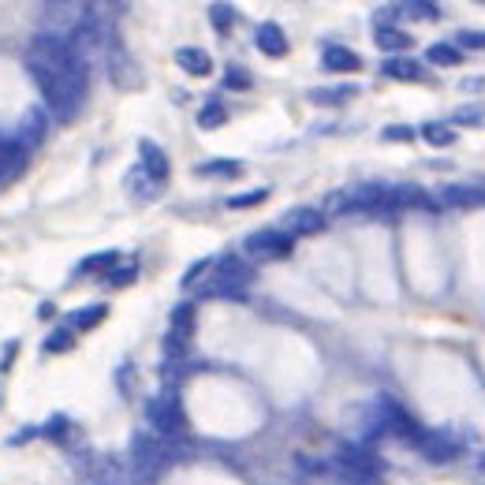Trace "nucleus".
<instances>
[{
  "instance_id": "f257e3e1",
  "label": "nucleus",
  "mask_w": 485,
  "mask_h": 485,
  "mask_svg": "<svg viewBox=\"0 0 485 485\" xmlns=\"http://www.w3.org/2000/svg\"><path fill=\"white\" fill-rule=\"evenodd\" d=\"M30 60H37V64H46L49 71H57L60 78H67V83H75L78 90H90V64H87V57L78 53L67 37H60V34H34V42H30V53H26Z\"/></svg>"
},
{
  "instance_id": "f03ea898",
  "label": "nucleus",
  "mask_w": 485,
  "mask_h": 485,
  "mask_svg": "<svg viewBox=\"0 0 485 485\" xmlns=\"http://www.w3.org/2000/svg\"><path fill=\"white\" fill-rule=\"evenodd\" d=\"M26 75L37 87V94H42V108L53 119H60V124H71V119L78 116V108H83L87 94H90V90H78L75 83H67V78H60L57 71H49L46 64H37L30 57H26Z\"/></svg>"
},
{
  "instance_id": "7ed1b4c3",
  "label": "nucleus",
  "mask_w": 485,
  "mask_h": 485,
  "mask_svg": "<svg viewBox=\"0 0 485 485\" xmlns=\"http://www.w3.org/2000/svg\"><path fill=\"white\" fill-rule=\"evenodd\" d=\"M254 280V269L251 262H242L239 254H221L213 262V276L206 280V288H201V295L206 299H242Z\"/></svg>"
},
{
  "instance_id": "20e7f679",
  "label": "nucleus",
  "mask_w": 485,
  "mask_h": 485,
  "mask_svg": "<svg viewBox=\"0 0 485 485\" xmlns=\"http://www.w3.org/2000/svg\"><path fill=\"white\" fill-rule=\"evenodd\" d=\"M172 459H176V449L169 440H160L157 433L142 429V433L131 437V474H135V481H142V485L153 481Z\"/></svg>"
},
{
  "instance_id": "39448f33",
  "label": "nucleus",
  "mask_w": 485,
  "mask_h": 485,
  "mask_svg": "<svg viewBox=\"0 0 485 485\" xmlns=\"http://www.w3.org/2000/svg\"><path fill=\"white\" fill-rule=\"evenodd\" d=\"M146 422H150V433H157L160 440L176 444L187 429V418H183V403L176 396V388H165L146 399Z\"/></svg>"
},
{
  "instance_id": "423d86ee",
  "label": "nucleus",
  "mask_w": 485,
  "mask_h": 485,
  "mask_svg": "<svg viewBox=\"0 0 485 485\" xmlns=\"http://www.w3.org/2000/svg\"><path fill=\"white\" fill-rule=\"evenodd\" d=\"M242 251L251 258H288L295 251V239L280 228H262V232H251L242 239Z\"/></svg>"
},
{
  "instance_id": "0eeeda50",
  "label": "nucleus",
  "mask_w": 485,
  "mask_h": 485,
  "mask_svg": "<svg viewBox=\"0 0 485 485\" xmlns=\"http://www.w3.org/2000/svg\"><path fill=\"white\" fill-rule=\"evenodd\" d=\"M194 336V303H180L169 317V333H165V358H183L187 344Z\"/></svg>"
},
{
  "instance_id": "6e6552de",
  "label": "nucleus",
  "mask_w": 485,
  "mask_h": 485,
  "mask_svg": "<svg viewBox=\"0 0 485 485\" xmlns=\"http://www.w3.org/2000/svg\"><path fill=\"white\" fill-rule=\"evenodd\" d=\"M26 160H30V150L19 142V135L15 131H0V187L12 183L15 176H23Z\"/></svg>"
},
{
  "instance_id": "1a4fd4ad",
  "label": "nucleus",
  "mask_w": 485,
  "mask_h": 485,
  "mask_svg": "<svg viewBox=\"0 0 485 485\" xmlns=\"http://www.w3.org/2000/svg\"><path fill=\"white\" fill-rule=\"evenodd\" d=\"M340 463H344L347 478H358V481H377V474H381V459L366 449V444H344Z\"/></svg>"
},
{
  "instance_id": "9d476101",
  "label": "nucleus",
  "mask_w": 485,
  "mask_h": 485,
  "mask_svg": "<svg viewBox=\"0 0 485 485\" xmlns=\"http://www.w3.org/2000/svg\"><path fill=\"white\" fill-rule=\"evenodd\" d=\"M105 64H108V75H112V83H116V87H124V90L142 87L135 60L124 53V46H119V42H108V46H105Z\"/></svg>"
},
{
  "instance_id": "9b49d317",
  "label": "nucleus",
  "mask_w": 485,
  "mask_h": 485,
  "mask_svg": "<svg viewBox=\"0 0 485 485\" xmlns=\"http://www.w3.org/2000/svg\"><path fill=\"white\" fill-rule=\"evenodd\" d=\"M325 228V213L314 210V206H292L284 217H280V232H288L292 239L295 235H317Z\"/></svg>"
},
{
  "instance_id": "f8f14e48",
  "label": "nucleus",
  "mask_w": 485,
  "mask_h": 485,
  "mask_svg": "<svg viewBox=\"0 0 485 485\" xmlns=\"http://www.w3.org/2000/svg\"><path fill=\"white\" fill-rule=\"evenodd\" d=\"M139 169L157 183V187H165L169 183V153L165 150H160L157 142H150V139H142L139 142Z\"/></svg>"
},
{
  "instance_id": "ddd939ff",
  "label": "nucleus",
  "mask_w": 485,
  "mask_h": 485,
  "mask_svg": "<svg viewBox=\"0 0 485 485\" xmlns=\"http://www.w3.org/2000/svg\"><path fill=\"white\" fill-rule=\"evenodd\" d=\"M415 449L429 459V463H452L463 449H459V440H452L449 433H422L418 440H415Z\"/></svg>"
},
{
  "instance_id": "4468645a",
  "label": "nucleus",
  "mask_w": 485,
  "mask_h": 485,
  "mask_svg": "<svg viewBox=\"0 0 485 485\" xmlns=\"http://www.w3.org/2000/svg\"><path fill=\"white\" fill-rule=\"evenodd\" d=\"M49 112L42 108V105H30L26 108V116H23V124H19V142L26 146V150H34V146H42L46 142V135H49Z\"/></svg>"
},
{
  "instance_id": "2eb2a0df",
  "label": "nucleus",
  "mask_w": 485,
  "mask_h": 485,
  "mask_svg": "<svg viewBox=\"0 0 485 485\" xmlns=\"http://www.w3.org/2000/svg\"><path fill=\"white\" fill-rule=\"evenodd\" d=\"M254 42H258V49L265 57H284L288 53V34L280 30V23H262L254 30Z\"/></svg>"
},
{
  "instance_id": "dca6fc26",
  "label": "nucleus",
  "mask_w": 485,
  "mask_h": 485,
  "mask_svg": "<svg viewBox=\"0 0 485 485\" xmlns=\"http://www.w3.org/2000/svg\"><path fill=\"white\" fill-rule=\"evenodd\" d=\"M108 317V306L105 303H90V306H78V310H71V317H67V329L78 336V333H90V329H98L101 321Z\"/></svg>"
},
{
  "instance_id": "f3484780",
  "label": "nucleus",
  "mask_w": 485,
  "mask_h": 485,
  "mask_svg": "<svg viewBox=\"0 0 485 485\" xmlns=\"http://www.w3.org/2000/svg\"><path fill=\"white\" fill-rule=\"evenodd\" d=\"M176 64L187 71V75H213V57L206 53V49H198V46H183V49H176Z\"/></svg>"
},
{
  "instance_id": "a211bd4d",
  "label": "nucleus",
  "mask_w": 485,
  "mask_h": 485,
  "mask_svg": "<svg viewBox=\"0 0 485 485\" xmlns=\"http://www.w3.org/2000/svg\"><path fill=\"white\" fill-rule=\"evenodd\" d=\"M321 64H325V71H340V75H351L362 67V57L344 49V46H325V53H321Z\"/></svg>"
},
{
  "instance_id": "6ab92c4d",
  "label": "nucleus",
  "mask_w": 485,
  "mask_h": 485,
  "mask_svg": "<svg viewBox=\"0 0 485 485\" xmlns=\"http://www.w3.org/2000/svg\"><path fill=\"white\" fill-rule=\"evenodd\" d=\"M194 176H201V180H235V176H242V160L213 157V160H206V165H198Z\"/></svg>"
},
{
  "instance_id": "aec40b11",
  "label": "nucleus",
  "mask_w": 485,
  "mask_h": 485,
  "mask_svg": "<svg viewBox=\"0 0 485 485\" xmlns=\"http://www.w3.org/2000/svg\"><path fill=\"white\" fill-rule=\"evenodd\" d=\"M381 75L396 78V83H418V78H422V64L411 60V57H388L381 64Z\"/></svg>"
},
{
  "instance_id": "412c9836",
  "label": "nucleus",
  "mask_w": 485,
  "mask_h": 485,
  "mask_svg": "<svg viewBox=\"0 0 485 485\" xmlns=\"http://www.w3.org/2000/svg\"><path fill=\"white\" fill-rule=\"evenodd\" d=\"M306 98H310L314 105H344V101L358 98V87H355V83H340V87H317V90H310Z\"/></svg>"
},
{
  "instance_id": "4be33fe9",
  "label": "nucleus",
  "mask_w": 485,
  "mask_h": 485,
  "mask_svg": "<svg viewBox=\"0 0 485 485\" xmlns=\"http://www.w3.org/2000/svg\"><path fill=\"white\" fill-rule=\"evenodd\" d=\"M119 265V251H98V254H90V258H83L75 265V276H87V273H108V269H116Z\"/></svg>"
},
{
  "instance_id": "5701e85b",
  "label": "nucleus",
  "mask_w": 485,
  "mask_h": 485,
  "mask_svg": "<svg viewBox=\"0 0 485 485\" xmlns=\"http://www.w3.org/2000/svg\"><path fill=\"white\" fill-rule=\"evenodd\" d=\"M224 124H228V108H224L221 98H210L206 105L198 108V128L201 131H213V128H224Z\"/></svg>"
},
{
  "instance_id": "b1692460",
  "label": "nucleus",
  "mask_w": 485,
  "mask_h": 485,
  "mask_svg": "<svg viewBox=\"0 0 485 485\" xmlns=\"http://www.w3.org/2000/svg\"><path fill=\"white\" fill-rule=\"evenodd\" d=\"M374 37H377V46H381V49H388V53H403V49L411 46V37L403 34V30H396V26H388V23H377Z\"/></svg>"
},
{
  "instance_id": "393cba45",
  "label": "nucleus",
  "mask_w": 485,
  "mask_h": 485,
  "mask_svg": "<svg viewBox=\"0 0 485 485\" xmlns=\"http://www.w3.org/2000/svg\"><path fill=\"white\" fill-rule=\"evenodd\" d=\"M426 60L437 64V67H456V64L463 60V53H459L452 42H433V46L426 49Z\"/></svg>"
},
{
  "instance_id": "a878e982",
  "label": "nucleus",
  "mask_w": 485,
  "mask_h": 485,
  "mask_svg": "<svg viewBox=\"0 0 485 485\" xmlns=\"http://www.w3.org/2000/svg\"><path fill=\"white\" fill-rule=\"evenodd\" d=\"M71 347H75V333H71L67 325L53 329V333L42 340V351H46V355H67Z\"/></svg>"
},
{
  "instance_id": "bb28decb",
  "label": "nucleus",
  "mask_w": 485,
  "mask_h": 485,
  "mask_svg": "<svg viewBox=\"0 0 485 485\" xmlns=\"http://www.w3.org/2000/svg\"><path fill=\"white\" fill-rule=\"evenodd\" d=\"M265 198H269V187H251V191H242V194H232L224 206L228 210H254V206H262Z\"/></svg>"
},
{
  "instance_id": "cd10ccee",
  "label": "nucleus",
  "mask_w": 485,
  "mask_h": 485,
  "mask_svg": "<svg viewBox=\"0 0 485 485\" xmlns=\"http://www.w3.org/2000/svg\"><path fill=\"white\" fill-rule=\"evenodd\" d=\"M429 146H452L456 142V131L449 128V124H437V119H429V124H422V131H418Z\"/></svg>"
},
{
  "instance_id": "c85d7f7f",
  "label": "nucleus",
  "mask_w": 485,
  "mask_h": 485,
  "mask_svg": "<svg viewBox=\"0 0 485 485\" xmlns=\"http://www.w3.org/2000/svg\"><path fill=\"white\" fill-rule=\"evenodd\" d=\"M124 183H128V191H131V194H139V198H153V194L160 191V187H157V183H153V180H150L139 165L128 172V180H124Z\"/></svg>"
},
{
  "instance_id": "c756f323",
  "label": "nucleus",
  "mask_w": 485,
  "mask_h": 485,
  "mask_svg": "<svg viewBox=\"0 0 485 485\" xmlns=\"http://www.w3.org/2000/svg\"><path fill=\"white\" fill-rule=\"evenodd\" d=\"M135 276H139V265L135 262L131 265H116V269L105 273V284L108 288H128V284H135Z\"/></svg>"
},
{
  "instance_id": "7c9ffc66",
  "label": "nucleus",
  "mask_w": 485,
  "mask_h": 485,
  "mask_svg": "<svg viewBox=\"0 0 485 485\" xmlns=\"http://www.w3.org/2000/svg\"><path fill=\"white\" fill-rule=\"evenodd\" d=\"M235 19H239V12L232 8V5H210V23H213V30H232L235 26Z\"/></svg>"
},
{
  "instance_id": "2f4dec72",
  "label": "nucleus",
  "mask_w": 485,
  "mask_h": 485,
  "mask_svg": "<svg viewBox=\"0 0 485 485\" xmlns=\"http://www.w3.org/2000/svg\"><path fill=\"white\" fill-rule=\"evenodd\" d=\"M456 124H463V128H481V124H485V105H459V108H456Z\"/></svg>"
},
{
  "instance_id": "473e14b6",
  "label": "nucleus",
  "mask_w": 485,
  "mask_h": 485,
  "mask_svg": "<svg viewBox=\"0 0 485 485\" xmlns=\"http://www.w3.org/2000/svg\"><path fill=\"white\" fill-rule=\"evenodd\" d=\"M399 12H408L415 19H440V5H429V0H411V5H399Z\"/></svg>"
},
{
  "instance_id": "72a5a7b5",
  "label": "nucleus",
  "mask_w": 485,
  "mask_h": 485,
  "mask_svg": "<svg viewBox=\"0 0 485 485\" xmlns=\"http://www.w3.org/2000/svg\"><path fill=\"white\" fill-rule=\"evenodd\" d=\"M224 87H228V90H251V71L228 67V71H224Z\"/></svg>"
},
{
  "instance_id": "f704fd0d",
  "label": "nucleus",
  "mask_w": 485,
  "mask_h": 485,
  "mask_svg": "<svg viewBox=\"0 0 485 485\" xmlns=\"http://www.w3.org/2000/svg\"><path fill=\"white\" fill-rule=\"evenodd\" d=\"M381 139H385V142H411V139H418V131L408 128V124H392V128L381 131Z\"/></svg>"
},
{
  "instance_id": "c9c22d12",
  "label": "nucleus",
  "mask_w": 485,
  "mask_h": 485,
  "mask_svg": "<svg viewBox=\"0 0 485 485\" xmlns=\"http://www.w3.org/2000/svg\"><path fill=\"white\" fill-rule=\"evenodd\" d=\"M456 46H463V49H485V30H459Z\"/></svg>"
},
{
  "instance_id": "e433bc0d",
  "label": "nucleus",
  "mask_w": 485,
  "mask_h": 485,
  "mask_svg": "<svg viewBox=\"0 0 485 485\" xmlns=\"http://www.w3.org/2000/svg\"><path fill=\"white\" fill-rule=\"evenodd\" d=\"M206 269H213V262H210V258H201V262H194V265H191V269L183 273V280H180V284H183V288H191V284H194V280H198L201 273H206Z\"/></svg>"
},
{
  "instance_id": "4c0bfd02",
  "label": "nucleus",
  "mask_w": 485,
  "mask_h": 485,
  "mask_svg": "<svg viewBox=\"0 0 485 485\" xmlns=\"http://www.w3.org/2000/svg\"><path fill=\"white\" fill-rule=\"evenodd\" d=\"M15 355H19V340H8L5 351H0V374H8V366L15 362Z\"/></svg>"
},
{
  "instance_id": "58836bf2",
  "label": "nucleus",
  "mask_w": 485,
  "mask_h": 485,
  "mask_svg": "<svg viewBox=\"0 0 485 485\" xmlns=\"http://www.w3.org/2000/svg\"><path fill=\"white\" fill-rule=\"evenodd\" d=\"M53 314H57V306H53V303H42V306H37V317H46V321H49Z\"/></svg>"
},
{
  "instance_id": "ea45409f",
  "label": "nucleus",
  "mask_w": 485,
  "mask_h": 485,
  "mask_svg": "<svg viewBox=\"0 0 485 485\" xmlns=\"http://www.w3.org/2000/svg\"><path fill=\"white\" fill-rule=\"evenodd\" d=\"M94 485H105V481H94Z\"/></svg>"
}]
</instances>
